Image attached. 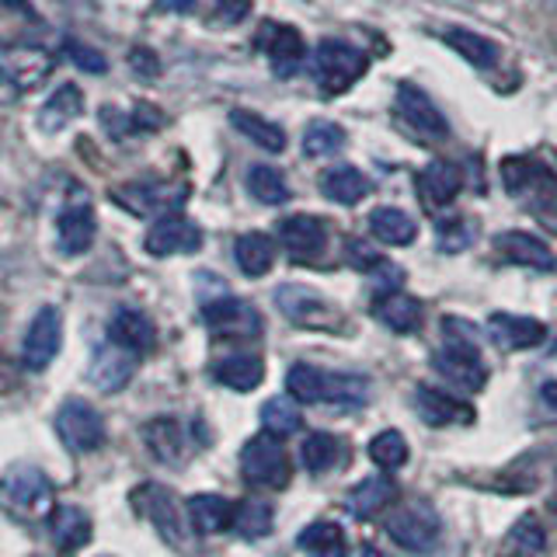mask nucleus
I'll list each match as a JSON object with an SVG mask.
<instances>
[{"mask_svg": "<svg viewBox=\"0 0 557 557\" xmlns=\"http://www.w3.org/2000/svg\"><path fill=\"white\" fill-rule=\"evenodd\" d=\"M443 335H446V348H440V352L432 356V366L440 370V376L449 380L453 387L463 394L484 391L487 366L481 359V348L474 345V327L460 318H446Z\"/></svg>", "mask_w": 557, "mask_h": 557, "instance_id": "nucleus-1", "label": "nucleus"}, {"mask_svg": "<svg viewBox=\"0 0 557 557\" xmlns=\"http://www.w3.org/2000/svg\"><path fill=\"white\" fill-rule=\"evenodd\" d=\"M0 502L14 519H42L57 509V487L32 463H14L0 478Z\"/></svg>", "mask_w": 557, "mask_h": 557, "instance_id": "nucleus-2", "label": "nucleus"}, {"mask_svg": "<svg viewBox=\"0 0 557 557\" xmlns=\"http://www.w3.org/2000/svg\"><path fill=\"white\" fill-rule=\"evenodd\" d=\"M383 530H387V536L394 540L400 550H408V554H432L435 547H440V540H443V519H440V512H435L429 502L411 498L405 505H397V509L387 516Z\"/></svg>", "mask_w": 557, "mask_h": 557, "instance_id": "nucleus-3", "label": "nucleus"}, {"mask_svg": "<svg viewBox=\"0 0 557 557\" xmlns=\"http://www.w3.org/2000/svg\"><path fill=\"white\" fill-rule=\"evenodd\" d=\"M366 70H370V57L348 42L324 39L318 49H313V77H318V84L327 95L348 91Z\"/></svg>", "mask_w": 557, "mask_h": 557, "instance_id": "nucleus-4", "label": "nucleus"}, {"mask_svg": "<svg viewBox=\"0 0 557 557\" xmlns=\"http://www.w3.org/2000/svg\"><path fill=\"white\" fill-rule=\"evenodd\" d=\"M240 474L261 487H286L289 474H293V463H289V453H286L283 440L272 432L251 435L240 449Z\"/></svg>", "mask_w": 557, "mask_h": 557, "instance_id": "nucleus-5", "label": "nucleus"}, {"mask_svg": "<svg viewBox=\"0 0 557 557\" xmlns=\"http://www.w3.org/2000/svg\"><path fill=\"white\" fill-rule=\"evenodd\" d=\"M57 435L70 453H91L104 443V418L87 400H66L57 411Z\"/></svg>", "mask_w": 557, "mask_h": 557, "instance_id": "nucleus-6", "label": "nucleus"}, {"mask_svg": "<svg viewBox=\"0 0 557 557\" xmlns=\"http://www.w3.org/2000/svg\"><path fill=\"white\" fill-rule=\"evenodd\" d=\"M202 324L213 338H258L265 327L258 310L237 296H220V300L202 304Z\"/></svg>", "mask_w": 557, "mask_h": 557, "instance_id": "nucleus-7", "label": "nucleus"}, {"mask_svg": "<svg viewBox=\"0 0 557 557\" xmlns=\"http://www.w3.org/2000/svg\"><path fill=\"white\" fill-rule=\"evenodd\" d=\"M275 307L300 327H318V331H335L338 327V310L331 307L321 293H313L307 286H296V283L278 286L275 289Z\"/></svg>", "mask_w": 557, "mask_h": 557, "instance_id": "nucleus-8", "label": "nucleus"}, {"mask_svg": "<svg viewBox=\"0 0 557 557\" xmlns=\"http://www.w3.org/2000/svg\"><path fill=\"white\" fill-rule=\"evenodd\" d=\"M144 248L153 258H171V255H196L202 248V231L199 223H191L182 213H164L157 220L147 237H144Z\"/></svg>", "mask_w": 557, "mask_h": 557, "instance_id": "nucleus-9", "label": "nucleus"}, {"mask_svg": "<svg viewBox=\"0 0 557 557\" xmlns=\"http://www.w3.org/2000/svg\"><path fill=\"white\" fill-rule=\"evenodd\" d=\"M63 342V313L57 307H42L32 318L28 331H25V345H22V359L32 373H42L46 366L57 359Z\"/></svg>", "mask_w": 557, "mask_h": 557, "instance_id": "nucleus-10", "label": "nucleus"}, {"mask_svg": "<svg viewBox=\"0 0 557 557\" xmlns=\"http://www.w3.org/2000/svg\"><path fill=\"white\" fill-rule=\"evenodd\" d=\"M397 115L408 122L414 133H422L425 139H446L449 136V122L446 115L435 109V101L414 84H397V98H394Z\"/></svg>", "mask_w": 557, "mask_h": 557, "instance_id": "nucleus-11", "label": "nucleus"}, {"mask_svg": "<svg viewBox=\"0 0 557 557\" xmlns=\"http://www.w3.org/2000/svg\"><path fill=\"white\" fill-rule=\"evenodd\" d=\"M414 411L425 425L432 429H449V425H470L474 422V408L463 397H453L440 387H418L414 391Z\"/></svg>", "mask_w": 557, "mask_h": 557, "instance_id": "nucleus-12", "label": "nucleus"}, {"mask_svg": "<svg viewBox=\"0 0 557 557\" xmlns=\"http://www.w3.org/2000/svg\"><path fill=\"white\" fill-rule=\"evenodd\" d=\"M278 244L293 255L296 261H310L327 248V223L321 216L296 213L278 223Z\"/></svg>", "mask_w": 557, "mask_h": 557, "instance_id": "nucleus-13", "label": "nucleus"}, {"mask_svg": "<svg viewBox=\"0 0 557 557\" xmlns=\"http://www.w3.org/2000/svg\"><path fill=\"white\" fill-rule=\"evenodd\" d=\"M136 362H139V356L126 352V348H119L112 342H104V345H98L91 366H87V380H91L98 391L115 394V391H122L133 380Z\"/></svg>", "mask_w": 557, "mask_h": 557, "instance_id": "nucleus-14", "label": "nucleus"}, {"mask_svg": "<svg viewBox=\"0 0 557 557\" xmlns=\"http://www.w3.org/2000/svg\"><path fill=\"white\" fill-rule=\"evenodd\" d=\"M258 46L269 57V63H272V70L278 77L296 74L300 63H304V57H307L304 35L296 28H289V25H265V32L258 35Z\"/></svg>", "mask_w": 557, "mask_h": 557, "instance_id": "nucleus-15", "label": "nucleus"}, {"mask_svg": "<svg viewBox=\"0 0 557 557\" xmlns=\"http://www.w3.org/2000/svg\"><path fill=\"white\" fill-rule=\"evenodd\" d=\"M133 502L139 505V512H144L157 530H161L164 540H171V544H178V540L185 536V527H182V512L178 505H174V495L168 492V487L161 484H144L133 492Z\"/></svg>", "mask_w": 557, "mask_h": 557, "instance_id": "nucleus-16", "label": "nucleus"}, {"mask_svg": "<svg viewBox=\"0 0 557 557\" xmlns=\"http://www.w3.org/2000/svg\"><path fill=\"white\" fill-rule=\"evenodd\" d=\"M502 182L512 196H540L557 202V174L547 171L544 164H533L527 157H512L502 164Z\"/></svg>", "mask_w": 557, "mask_h": 557, "instance_id": "nucleus-17", "label": "nucleus"}, {"mask_svg": "<svg viewBox=\"0 0 557 557\" xmlns=\"http://www.w3.org/2000/svg\"><path fill=\"white\" fill-rule=\"evenodd\" d=\"M52 74V57L42 49H4L0 52V77L17 91H32Z\"/></svg>", "mask_w": 557, "mask_h": 557, "instance_id": "nucleus-18", "label": "nucleus"}, {"mask_svg": "<svg viewBox=\"0 0 557 557\" xmlns=\"http://www.w3.org/2000/svg\"><path fill=\"white\" fill-rule=\"evenodd\" d=\"M495 251L512 261V265H522V269H536V272H554L557 269V258L554 251L547 248L544 240L527 234V231H509V234H498L495 237Z\"/></svg>", "mask_w": 557, "mask_h": 557, "instance_id": "nucleus-19", "label": "nucleus"}, {"mask_svg": "<svg viewBox=\"0 0 557 557\" xmlns=\"http://www.w3.org/2000/svg\"><path fill=\"white\" fill-rule=\"evenodd\" d=\"M109 342L126 348V352H133V356H144L157 342V327L144 310L122 307L112 313V321H109Z\"/></svg>", "mask_w": 557, "mask_h": 557, "instance_id": "nucleus-20", "label": "nucleus"}, {"mask_svg": "<svg viewBox=\"0 0 557 557\" xmlns=\"http://www.w3.org/2000/svg\"><path fill=\"white\" fill-rule=\"evenodd\" d=\"M487 331L502 348H516V352L544 345L547 338V324L536 318H522V313H492Z\"/></svg>", "mask_w": 557, "mask_h": 557, "instance_id": "nucleus-21", "label": "nucleus"}, {"mask_svg": "<svg viewBox=\"0 0 557 557\" xmlns=\"http://www.w3.org/2000/svg\"><path fill=\"white\" fill-rule=\"evenodd\" d=\"M98 234V220H95V209L91 206H66L60 220H57V244L63 255H84L87 248L95 244Z\"/></svg>", "mask_w": 557, "mask_h": 557, "instance_id": "nucleus-22", "label": "nucleus"}, {"mask_svg": "<svg viewBox=\"0 0 557 557\" xmlns=\"http://www.w3.org/2000/svg\"><path fill=\"white\" fill-rule=\"evenodd\" d=\"M49 536L60 550H81L91 540V516L77 505H57L49 512Z\"/></svg>", "mask_w": 557, "mask_h": 557, "instance_id": "nucleus-23", "label": "nucleus"}, {"mask_svg": "<svg viewBox=\"0 0 557 557\" xmlns=\"http://www.w3.org/2000/svg\"><path fill=\"white\" fill-rule=\"evenodd\" d=\"M373 313L387 324L391 331H397V335H414L418 327H422V318H425V307L414 300V296L408 293H387L380 296V300L373 304Z\"/></svg>", "mask_w": 557, "mask_h": 557, "instance_id": "nucleus-24", "label": "nucleus"}, {"mask_svg": "<svg viewBox=\"0 0 557 557\" xmlns=\"http://www.w3.org/2000/svg\"><path fill=\"white\" fill-rule=\"evenodd\" d=\"M213 380L223 383V387H231V391L248 394L258 387L261 380H265V366H261V359L251 352H231V356L213 362Z\"/></svg>", "mask_w": 557, "mask_h": 557, "instance_id": "nucleus-25", "label": "nucleus"}, {"mask_svg": "<svg viewBox=\"0 0 557 557\" xmlns=\"http://www.w3.org/2000/svg\"><path fill=\"white\" fill-rule=\"evenodd\" d=\"M418 191H422V202H429L432 209L449 206L460 191V168L449 161H432L418 174Z\"/></svg>", "mask_w": 557, "mask_h": 557, "instance_id": "nucleus-26", "label": "nucleus"}, {"mask_svg": "<svg viewBox=\"0 0 557 557\" xmlns=\"http://www.w3.org/2000/svg\"><path fill=\"white\" fill-rule=\"evenodd\" d=\"M84 112V91L77 84H60L57 91H52L42 104V112H39V126L46 133H60L66 129L70 122L81 119Z\"/></svg>", "mask_w": 557, "mask_h": 557, "instance_id": "nucleus-27", "label": "nucleus"}, {"mask_svg": "<svg viewBox=\"0 0 557 557\" xmlns=\"http://www.w3.org/2000/svg\"><path fill=\"white\" fill-rule=\"evenodd\" d=\"M394 498H397V484L387 474H373L348 492V512H352L356 519H370L380 509H387Z\"/></svg>", "mask_w": 557, "mask_h": 557, "instance_id": "nucleus-28", "label": "nucleus"}, {"mask_svg": "<svg viewBox=\"0 0 557 557\" xmlns=\"http://www.w3.org/2000/svg\"><path fill=\"white\" fill-rule=\"evenodd\" d=\"M185 509H188L191 527L202 536H216L234 522V505L223 495H191Z\"/></svg>", "mask_w": 557, "mask_h": 557, "instance_id": "nucleus-29", "label": "nucleus"}, {"mask_svg": "<svg viewBox=\"0 0 557 557\" xmlns=\"http://www.w3.org/2000/svg\"><path fill=\"white\" fill-rule=\"evenodd\" d=\"M231 126L240 136H248L251 144L261 147V150H269V153H283L286 150V129L275 126V122L265 119V115L248 112V109H234L231 112Z\"/></svg>", "mask_w": 557, "mask_h": 557, "instance_id": "nucleus-30", "label": "nucleus"}, {"mask_svg": "<svg viewBox=\"0 0 557 557\" xmlns=\"http://www.w3.org/2000/svg\"><path fill=\"white\" fill-rule=\"evenodd\" d=\"M321 191L331 202H338V206H356V202H362L366 196H370V182H366V174L359 168L338 164V168L324 171Z\"/></svg>", "mask_w": 557, "mask_h": 557, "instance_id": "nucleus-31", "label": "nucleus"}, {"mask_svg": "<svg viewBox=\"0 0 557 557\" xmlns=\"http://www.w3.org/2000/svg\"><path fill=\"white\" fill-rule=\"evenodd\" d=\"M144 443L161 463H182L185 457V432L174 418H153L144 425Z\"/></svg>", "mask_w": 557, "mask_h": 557, "instance_id": "nucleus-32", "label": "nucleus"}, {"mask_svg": "<svg viewBox=\"0 0 557 557\" xmlns=\"http://www.w3.org/2000/svg\"><path fill=\"white\" fill-rule=\"evenodd\" d=\"M370 234L383 244H391V248H408V244L418 237V226L405 209L380 206L370 213Z\"/></svg>", "mask_w": 557, "mask_h": 557, "instance_id": "nucleus-33", "label": "nucleus"}, {"mask_svg": "<svg viewBox=\"0 0 557 557\" xmlns=\"http://www.w3.org/2000/svg\"><path fill=\"white\" fill-rule=\"evenodd\" d=\"M234 258H237V269L244 275H269L272 265H275V240L269 234H240L237 244H234Z\"/></svg>", "mask_w": 557, "mask_h": 557, "instance_id": "nucleus-34", "label": "nucleus"}, {"mask_svg": "<svg viewBox=\"0 0 557 557\" xmlns=\"http://www.w3.org/2000/svg\"><path fill=\"white\" fill-rule=\"evenodd\" d=\"M446 46L457 52V57H463L470 66H481V70H492L498 63V46L492 39H484V35L470 32V28H449L446 35Z\"/></svg>", "mask_w": 557, "mask_h": 557, "instance_id": "nucleus-35", "label": "nucleus"}, {"mask_svg": "<svg viewBox=\"0 0 557 557\" xmlns=\"http://www.w3.org/2000/svg\"><path fill=\"white\" fill-rule=\"evenodd\" d=\"M300 550L307 557H348V540L338 522L321 519L300 533Z\"/></svg>", "mask_w": 557, "mask_h": 557, "instance_id": "nucleus-36", "label": "nucleus"}, {"mask_svg": "<svg viewBox=\"0 0 557 557\" xmlns=\"http://www.w3.org/2000/svg\"><path fill=\"white\" fill-rule=\"evenodd\" d=\"M370 380L359 373H327L324 380V405L335 408H362L370 400Z\"/></svg>", "mask_w": 557, "mask_h": 557, "instance_id": "nucleus-37", "label": "nucleus"}, {"mask_svg": "<svg viewBox=\"0 0 557 557\" xmlns=\"http://www.w3.org/2000/svg\"><path fill=\"white\" fill-rule=\"evenodd\" d=\"M324 380L327 370H318L310 362H293L286 370V394L304 405H324Z\"/></svg>", "mask_w": 557, "mask_h": 557, "instance_id": "nucleus-38", "label": "nucleus"}, {"mask_svg": "<svg viewBox=\"0 0 557 557\" xmlns=\"http://www.w3.org/2000/svg\"><path fill=\"white\" fill-rule=\"evenodd\" d=\"M234 533L244 540H261L269 536L275 527V512L269 502H258V498H244L237 509H234Z\"/></svg>", "mask_w": 557, "mask_h": 557, "instance_id": "nucleus-39", "label": "nucleus"}, {"mask_svg": "<svg viewBox=\"0 0 557 557\" xmlns=\"http://www.w3.org/2000/svg\"><path fill=\"white\" fill-rule=\"evenodd\" d=\"M261 425H265V432L283 440V435L300 432L304 414H300V408H296L293 397H272V400H265V408H261Z\"/></svg>", "mask_w": 557, "mask_h": 557, "instance_id": "nucleus-40", "label": "nucleus"}, {"mask_svg": "<svg viewBox=\"0 0 557 557\" xmlns=\"http://www.w3.org/2000/svg\"><path fill=\"white\" fill-rule=\"evenodd\" d=\"M300 460H304V467L310 470V474H324V470H331L342 460V446H338L335 435L313 432V435H307V440H304Z\"/></svg>", "mask_w": 557, "mask_h": 557, "instance_id": "nucleus-41", "label": "nucleus"}, {"mask_svg": "<svg viewBox=\"0 0 557 557\" xmlns=\"http://www.w3.org/2000/svg\"><path fill=\"white\" fill-rule=\"evenodd\" d=\"M248 191L258 202H265V206H283L289 199L286 178L275 168H269V164H255L248 171Z\"/></svg>", "mask_w": 557, "mask_h": 557, "instance_id": "nucleus-42", "label": "nucleus"}, {"mask_svg": "<svg viewBox=\"0 0 557 557\" xmlns=\"http://www.w3.org/2000/svg\"><path fill=\"white\" fill-rule=\"evenodd\" d=\"M370 460L380 467V470H400L408 463V440L400 435L397 429H387L370 440Z\"/></svg>", "mask_w": 557, "mask_h": 557, "instance_id": "nucleus-43", "label": "nucleus"}, {"mask_svg": "<svg viewBox=\"0 0 557 557\" xmlns=\"http://www.w3.org/2000/svg\"><path fill=\"white\" fill-rule=\"evenodd\" d=\"M115 199L129 209V213H153V209L171 206V188L164 185H126L115 191Z\"/></svg>", "mask_w": 557, "mask_h": 557, "instance_id": "nucleus-44", "label": "nucleus"}, {"mask_svg": "<svg viewBox=\"0 0 557 557\" xmlns=\"http://www.w3.org/2000/svg\"><path fill=\"white\" fill-rule=\"evenodd\" d=\"M544 547H547L544 522H540L536 516H522V519H516V527L509 530V550H512L516 557H536Z\"/></svg>", "mask_w": 557, "mask_h": 557, "instance_id": "nucleus-45", "label": "nucleus"}, {"mask_svg": "<svg viewBox=\"0 0 557 557\" xmlns=\"http://www.w3.org/2000/svg\"><path fill=\"white\" fill-rule=\"evenodd\" d=\"M345 144V133L342 126H335V122H310L307 133H304V153L307 157H331V153H338Z\"/></svg>", "mask_w": 557, "mask_h": 557, "instance_id": "nucleus-46", "label": "nucleus"}, {"mask_svg": "<svg viewBox=\"0 0 557 557\" xmlns=\"http://www.w3.org/2000/svg\"><path fill=\"white\" fill-rule=\"evenodd\" d=\"M457 231H460V226H453V223L440 226V248L443 251H463L470 244V231L467 234H457Z\"/></svg>", "mask_w": 557, "mask_h": 557, "instance_id": "nucleus-47", "label": "nucleus"}, {"mask_svg": "<svg viewBox=\"0 0 557 557\" xmlns=\"http://www.w3.org/2000/svg\"><path fill=\"white\" fill-rule=\"evenodd\" d=\"M70 52H74V63L84 66V70H95V74H101L104 70V60H98L95 49H81V46H70Z\"/></svg>", "mask_w": 557, "mask_h": 557, "instance_id": "nucleus-48", "label": "nucleus"}, {"mask_svg": "<svg viewBox=\"0 0 557 557\" xmlns=\"http://www.w3.org/2000/svg\"><path fill=\"white\" fill-rule=\"evenodd\" d=\"M216 4L226 22H240V17L251 11V0H216Z\"/></svg>", "mask_w": 557, "mask_h": 557, "instance_id": "nucleus-49", "label": "nucleus"}, {"mask_svg": "<svg viewBox=\"0 0 557 557\" xmlns=\"http://www.w3.org/2000/svg\"><path fill=\"white\" fill-rule=\"evenodd\" d=\"M540 400H544L547 408L557 411V380H547L544 387H540Z\"/></svg>", "mask_w": 557, "mask_h": 557, "instance_id": "nucleus-50", "label": "nucleus"}, {"mask_svg": "<svg viewBox=\"0 0 557 557\" xmlns=\"http://www.w3.org/2000/svg\"><path fill=\"white\" fill-rule=\"evenodd\" d=\"M191 4H196V0H161L164 11H191Z\"/></svg>", "mask_w": 557, "mask_h": 557, "instance_id": "nucleus-51", "label": "nucleus"}, {"mask_svg": "<svg viewBox=\"0 0 557 557\" xmlns=\"http://www.w3.org/2000/svg\"><path fill=\"white\" fill-rule=\"evenodd\" d=\"M0 11H28L25 0H0Z\"/></svg>", "mask_w": 557, "mask_h": 557, "instance_id": "nucleus-52", "label": "nucleus"}, {"mask_svg": "<svg viewBox=\"0 0 557 557\" xmlns=\"http://www.w3.org/2000/svg\"><path fill=\"white\" fill-rule=\"evenodd\" d=\"M362 557H387L380 547H373V544H362Z\"/></svg>", "mask_w": 557, "mask_h": 557, "instance_id": "nucleus-53", "label": "nucleus"}, {"mask_svg": "<svg viewBox=\"0 0 557 557\" xmlns=\"http://www.w3.org/2000/svg\"><path fill=\"white\" fill-rule=\"evenodd\" d=\"M550 512H554V519H557V498L550 502Z\"/></svg>", "mask_w": 557, "mask_h": 557, "instance_id": "nucleus-54", "label": "nucleus"}, {"mask_svg": "<svg viewBox=\"0 0 557 557\" xmlns=\"http://www.w3.org/2000/svg\"><path fill=\"white\" fill-rule=\"evenodd\" d=\"M554 4H557V0H554Z\"/></svg>", "mask_w": 557, "mask_h": 557, "instance_id": "nucleus-55", "label": "nucleus"}]
</instances>
